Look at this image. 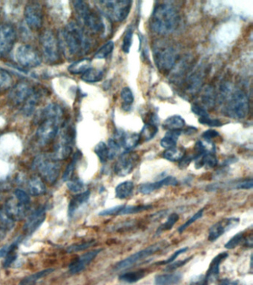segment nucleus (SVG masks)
<instances>
[{
  "mask_svg": "<svg viewBox=\"0 0 253 285\" xmlns=\"http://www.w3.org/2000/svg\"><path fill=\"white\" fill-rule=\"evenodd\" d=\"M60 50L68 58L81 56L89 50L91 41L84 30L77 22H71L59 33Z\"/></svg>",
  "mask_w": 253,
  "mask_h": 285,
  "instance_id": "obj_1",
  "label": "nucleus"
},
{
  "mask_svg": "<svg viewBox=\"0 0 253 285\" xmlns=\"http://www.w3.org/2000/svg\"><path fill=\"white\" fill-rule=\"evenodd\" d=\"M63 117L64 112L57 104H50L42 109L38 118V128L36 133L39 145L45 146L55 139L60 126L63 124Z\"/></svg>",
  "mask_w": 253,
  "mask_h": 285,
  "instance_id": "obj_2",
  "label": "nucleus"
},
{
  "mask_svg": "<svg viewBox=\"0 0 253 285\" xmlns=\"http://www.w3.org/2000/svg\"><path fill=\"white\" fill-rule=\"evenodd\" d=\"M179 13L168 3L158 4L155 8L150 19L151 29L160 34H171L179 25Z\"/></svg>",
  "mask_w": 253,
  "mask_h": 285,
  "instance_id": "obj_3",
  "label": "nucleus"
},
{
  "mask_svg": "<svg viewBox=\"0 0 253 285\" xmlns=\"http://www.w3.org/2000/svg\"><path fill=\"white\" fill-rule=\"evenodd\" d=\"M73 6L80 23L86 26L93 33L101 34L105 32V23L100 13L91 9L86 2L75 1Z\"/></svg>",
  "mask_w": 253,
  "mask_h": 285,
  "instance_id": "obj_4",
  "label": "nucleus"
},
{
  "mask_svg": "<svg viewBox=\"0 0 253 285\" xmlns=\"http://www.w3.org/2000/svg\"><path fill=\"white\" fill-rule=\"evenodd\" d=\"M97 4L98 11L101 14L114 22H122L130 14L132 2L128 0L99 1Z\"/></svg>",
  "mask_w": 253,
  "mask_h": 285,
  "instance_id": "obj_5",
  "label": "nucleus"
},
{
  "mask_svg": "<svg viewBox=\"0 0 253 285\" xmlns=\"http://www.w3.org/2000/svg\"><path fill=\"white\" fill-rule=\"evenodd\" d=\"M33 167L49 184L56 182L60 172V164L53 154H40L34 161Z\"/></svg>",
  "mask_w": 253,
  "mask_h": 285,
  "instance_id": "obj_6",
  "label": "nucleus"
},
{
  "mask_svg": "<svg viewBox=\"0 0 253 285\" xmlns=\"http://www.w3.org/2000/svg\"><path fill=\"white\" fill-rule=\"evenodd\" d=\"M63 125L64 126L62 128L60 138L53 154L58 161L67 159L71 156L75 138V132L73 127L68 123Z\"/></svg>",
  "mask_w": 253,
  "mask_h": 285,
  "instance_id": "obj_7",
  "label": "nucleus"
},
{
  "mask_svg": "<svg viewBox=\"0 0 253 285\" xmlns=\"http://www.w3.org/2000/svg\"><path fill=\"white\" fill-rule=\"evenodd\" d=\"M42 55L47 63L54 64L60 60V48L58 40L50 30H46L40 37Z\"/></svg>",
  "mask_w": 253,
  "mask_h": 285,
  "instance_id": "obj_8",
  "label": "nucleus"
},
{
  "mask_svg": "<svg viewBox=\"0 0 253 285\" xmlns=\"http://www.w3.org/2000/svg\"><path fill=\"white\" fill-rule=\"evenodd\" d=\"M249 100L243 91L237 90L230 96L226 111L229 116L233 118H244L249 112Z\"/></svg>",
  "mask_w": 253,
  "mask_h": 285,
  "instance_id": "obj_9",
  "label": "nucleus"
},
{
  "mask_svg": "<svg viewBox=\"0 0 253 285\" xmlns=\"http://www.w3.org/2000/svg\"><path fill=\"white\" fill-rule=\"evenodd\" d=\"M14 59L19 66L26 68L37 67L41 63L37 50L29 45H19L14 49Z\"/></svg>",
  "mask_w": 253,
  "mask_h": 285,
  "instance_id": "obj_10",
  "label": "nucleus"
},
{
  "mask_svg": "<svg viewBox=\"0 0 253 285\" xmlns=\"http://www.w3.org/2000/svg\"><path fill=\"white\" fill-rule=\"evenodd\" d=\"M177 54L170 46H161L155 51V61L161 72H169L175 66Z\"/></svg>",
  "mask_w": 253,
  "mask_h": 285,
  "instance_id": "obj_11",
  "label": "nucleus"
},
{
  "mask_svg": "<svg viewBox=\"0 0 253 285\" xmlns=\"http://www.w3.org/2000/svg\"><path fill=\"white\" fill-rule=\"evenodd\" d=\"M163 248V244L161 242L156 243L153 245L149 246L143 250H140L132 254L130 256L127 257L125 260L120 261V262L115 265V269L117 270H124L130 268L132 265L138 262L139 261H142L150 255H154L157 252L160 251Z\"/></svg>",
  "mask_w": 253,
  "mask_h": 285,
  "instance_id": "obj_12",
  "label": "nucleus"
},
{
  "mask_svg": "<svg viewBox=\"0 0 253 285\" xmlns=\"http://www.w3.org/2000/svg\"><path fill=\"white\" fill-rule=\"evenodd\" d=\"M35 90L30 83L21 81L11 89L8 98L14 106H23Z\"/></svg>",
  "mask_w": 253,
  "mask_h": 285,
  "instance_id": "obj_13",
  "label": "nucleus"
},
{
  "mask_svg": "<svg viewBox=\"0 0 253 285\" xmlns=\"http://www.w3.org/2000/svg\"><path fill=\"white\" fill-rule=\"evenodd\" d=\"M139 161V156L137 153L125 151L119 157L114 165V172L120 177L130 175L134 170Z\"/></svg>",
  "mask_w": 253,
  "mask_h": 285,
  "instance_id": "obj_14",
  "label": "nucleus"
},
{
  "mask_svg": "<svg viewBox=\"0 0 253 285\" xmlns=\"http://www.w3.org/2000/svg\"><path fill=\"white\" fill-rule=\"evenodd\" d=\"M16 39V31L10 24L0 25V58H5L12 50Z\"/></svg>",
  "mask_w": 253,
  "mask_h": 285,
  "instance_id": "obj_15",
  "label": "nucleus"
},
{
  "mask_svg": "<svg viewBox=\"0 0 253 285\" xmlns=\"http://www.w3.org/2000/svg\"><path fill=\"white\" fill-rule=\"evenodd\" d=\"M26 23L31 29L39 30L42 25L43 15L42 6L37 2H31L26 6L24 12Z\"/></svg>",
  "mask_w": 253,
  "mask_h": 285,
  "instance_id": "obj_16",
  "label": "nucleus"
},
{
  "mask_svg": "<svg viewBox=\"0 0 253 285\" xmlns=\"http://www.w3.org/2000/svg\"><path fill=\"white\" fill-rule=\"evenodd\" d=\"M239 222L240 220L238 218H228L220 220L209 229L208 240L211 242H215L225 232L236 227Z\"/></svg>",
  "mask_w": 253,
  "mask_h": 285,
  "instance_id": "obj_17",
  "label": "nucleus"
},
{
  "mask_svg": "<svg viewBox=\"0 0 253 285\" xmlns=\"http://www.w3.org/2000/svg\"><path fill=\"white\" fill-rule=\"evenodd\" d=\"M101 250H100V249L91 250V251L83 254L79 258L73 261V262L70 264L69 268H69V273L72 275L81 273L97 257V255L101 252Z\"/></svg>",
  "mask_w": 253,
  "mask_h": 285,
  "instance_id": "obj_18",
  "label": "nucleus"
},
{
  "mask_svg": "<svg viewBox=\"0 0 253 285\" xmlns=\"http://www.w3.org/2000/svg\"><path fill=\"white\" fill-rule=\"evenodd\" d=\"M179 182L175 177L169 176L165 177L160 182H155V183H147L143 184L139 187L138 190L140 193L143 195H148V194L153 193L156 190H160L163 187H168V186H174L178 185Z\"/></svg>",
  "mask_w": 253,
  "mask_h": 285,
  "instance_id": "obj_19",
  "label": "nucleus"
},
{
  "mask_svg": "<svg viewBox=\"0 0 253 285\" xmlns=\"http://www.w3.org/2000/svg\"><path fill=\"white\" fill-rule=\"evenodd\" d=\"M45 218V208H40L32 213L28 218L24 229L28 234H32L43 223Z\"/></svg>",
  "mask_w": 253,
  "mask_h": 285,
  "instance_id": "obj_20",
  "label": "nucleus"
},
{
  "mask_svg": "<svg viewBox=\"0 0 253 285\" xmlns=\"http://www.w3.org/2000/svg\"><path fill=\"white\" fill-rule=\"evenodd\" d=\"M228 256L227 252H220L212 260L205 276V279L207 282H212L218 278L219 276L220 265Z\"/></svg>",
  "mask_w": 253,
  "mask_h": 285,
  "instance_id": "obj_21",
  "label": "nucleus"
},
{
  "mask_svg": "<svg viewBox=\"0 0 253 285\" xmlns=\"http://www.w3.org/2000/svg\"><path fill=\"white\" fill-rule=\"evenodd\" d=\"M5 210L15 221L24 217L28 210V206L22 204L18 201H16L15 200L10 199L6 202Z\"/></svg>",
  "mask_w": 253,
  "mask_h": 285,
  "instance_id": "obj_22",
  "label": "nucleus"
},
{
  "mask_svg": "<svg viewBox=\"0 0 253 285\" xmlns=\"http://www.w3.org/2000/svg\"><path fill=\"white\" fill-rule=\"evenodd\" d=\"M120 145L127 151L135 149L140 142V135L137 133H124L119 135Z\"/></svg>",
  "mask_w": 253,
  "mask_h": 285,
  "instance_id": "obj_23",
  "label": "nucleus"
},
{
  "mask_svg": "<svg viewBox=\"0 0 253 285\" xmlns=\"http://www.w3.org/2000/svg\"><path fill=\"white\" fill-rule=\"evenodd\" d=\"M217 164H218V159L214 151H206L201 157L195 160L196 169H200L203 167L212 169V168L216 167Z\"/></svg>",
  "mask_w": 253,
  "mask_h": 285,
  "instance_id": "obj_24",
  "label": "nucleus"
},
{
  "mask_svg": "<svg viewBox=\"0 0 253 285\" xmlns=\"http://www.w3.org/2000/svg\"><path fill=\"white\" fill-rule=\"evenodd\" d=\"M181 273H171L155 276V283L156 285H177L181 282Z\"/></svg>",
  "mask_w": 253,
  "mask_h": 285,
  "instance_id": "obj_25",
  "label": "nucleus"
},
{
  "mask_svg": "<svg viewBox=\"0 0 253 285\" xmlns=\"http://www.w3.org/2000/svg\"><path fill=\"white\" fill-rule=\"evenodd\" d=\"M54 271H55V269L48 268L37 272L34 274L30 275V276L24 277L19 281L18 285H35L40 279L48 276Z\"/></svg>",
  "mask_w": 253,
  "mask_h": 285,
  "instance_id": "obj_26",
  "label": "nucleus"
},
{
  "mask_svg": "<svg viewBox=\"0 0 253 285\" xmlns=\"http://www.w3.org/2000/svg\"><path fill=\"white\" fill-rule=\"evenodd\" d=\"M90 195H91V193H90L89 190H86V191L79 193L73 197L70 201L69 206H68V214H69V216H72L74 212L80 206L88 201L90 198Z\"/></svg>",
  "mask_w": 253,
  "mask_h": 285,
  "instance_id": "obj_27",
  "label": "nucleus"
},
{
  "mask_svg": "<svg viewBox=\"0 0 253 285\" xmlns=\"http://www.w3.org/2000/svg\"><path fill=\"white\" fill-rule=\"evenodd\" d=\"M91 68V60L89 58H83L73 62L70 65L68 71L73 74H83Z\"/></svg>",
  "mask_w": 253,
  "mask_h": 285,
  "instance_id": "obj_28",
  "label": "nucleus"
},
{
  "mask_svg": "<svg viewBox=\"0 0 253 285\" xmlns=\"http://www.w3.org/2000/svg\"><path fill=\"white\" fill-rule=\"evenodd\" d=\"M135 188L133 182L127 180L117 186L115 188V197L118 199L122 200L128 198L132 195Z\"/></svg>",
  "mask_w": 253,
  "mask_h": 285,
  "instance_id": "obj_29",
  "label": "nucleus"
},
{
  "mask_svg": "<svg viewBox=\"0 0 253 285\" xmlns=\"http://www.w3.org/2000/svg\"><path fill=\"white\" fill-rule=\"evenodd\" d=\"M185 126V120L180 115H173L165 120L163 128L168 131H181Z\"/></svg>",
  "mask_w": 253,
  "mask_h": 285,
  "instance_id": "obj_30",
  "label": "nucleus"
},
{
  "mask_svg": "<svg viewBox=\"0 0 253 285\" xmlns=\"http://www.w3.org/2000/svg\"><path fill=\"white\" fill-rule=\"evenodd\" d=\"M181 131H168L161 141V146L164 149H169L175 147Z\"/></svg>",
  "mask_w": 253,
  "mask_h": 285,
  "instance_id": "obj_31",
  "label": "nucleus"
},
{
  "mask_svg": "<svg viewBox=\"0 0 253 285\" xmlns=\"http://www.w3.org/2000/svg\"><path fill=\"white\" fill-rule=\"evenodd\" d=\"M28 188H29V193L34 196H40V195H44L46 192L45 186L38 177H33L31 179L28 185Z\"/></svg>",
  "mask_w": 253,
  "mask_h": 285,
  "instance_id": "obj_32",
  "label": "nucleus"
},
{
  "mask_svg": "<svg viewBox=\"0 0 253 285\" xmlns=\"http://www.w3.org/2000/svg\"><path fill=\"white\" fill-rule=\"evenodd\" d=\"M186 154V149L184 147H173L166 149L163 153V158L169 161H180L184 157Z\"/></svg>",
  "mask_w": 253,
  "mask_h": 285,
  "instance_id": "obj_33",
  "label": "nucleus"
},
{
  "mask_svg": "<svg viewBox=\"0 0 253 285\" xmlns=\"http://www.w3.org/2000/svg\"><path fill=\"white\" fill-rule=\"evenodd\" d=\"M104 74L102 69L91 68L82 75V80L86 83H97L103 79Z\"/></svg>",
  "mask_w": 253,
  "mask_h": 285,
  "instance_id": "obj_34",
  "label": "nucleus"
},
{
  "mask_svg": "<svg viewBox=\"0 0 253 285\" xmlns=\"http://www.w3.org/2000/svg\"><path fill=\"white\" fill-rule=\"evenodd\" d=\"M145 275H146L145 270H137V271L129 272V273H125L120 275L119 276V279H120V281H123V282L132 284V283H135L141 280L145 276Z\"/></svg>",
  "mask_w": 253,
  "mask_h": 285,
  "instance_id": "obj_35",
  "label": "nucleus"
},
{
  "mask_svg": "<svg viewBox=\"0 0 253 285\" xmlns=\"http://www.w3.org/2000/svg\"><path fill=\"white\" fill-rule=\"evenodd\" d=\"M158 132V126L153 123H146L142 128L140 133V141H148L153 139Z\"/></svg>",
  "mask_w": 253,
  "mask_h": 285,
  "instance_id": "obj_36",
  "label": "nucleus"
},
{
  "mask_svg": "<svg viewBox=\"0 0 253 285\" xmlns=\"http://www.w3.org/2000/svg\"><path fill=\"white\" fill-rule=\"evenodd\" d=\"M153 208L151 205H123L121 211L120 212L119 216H124V215L137 214L141 212L146 211Z\"/></svg>",
  "mask_w": 253,
  "mask_h": 285,
  "instance_id": "obj_37",
  "label": "nucleus"
},
{
  "mask_svg": "<svg viewBox=\"0 0 253 285\" xmlns=\"http://www.w3.org/2000/svg\"><path fill=\"white\" fill-rule=\"evenodd\" d=\"M202 102L207 107H213L215 102V92L213 88L208 86L204 89L202 94Z\"/></svg>",
  "mask_w": 253,
  "mask_h": 285,
  "instance_id": "obj_38",
  "label": "nucleus"
},
{
  "mask_svg": "<svg viewBox=\"0 0 253 285\" xmlns=\"http://www.w3.org/2000/svg\"><path fill=\"white\" fill-rule=\"evenodd\" d=\"M114 48V42L112 41V40L108 41L96 52L94 58H97V59H105L110 54H112Z\"/></svg>",
  "mask_w": 253,
  "mask_h": 285,
  "instance_id": "obj_39",
  "label": "nucleus"
},
{
  "mask_svg": "<svg viewBox=\"0 0 253 285\" xmlns=\"http://www.w3.org/2000/svg\"><path fill=\"white\" fill-rule=\"evenodd\" d=\"M179 216L177 213H171L170 216L168 217L167 221L158 228L157 234H161L165 231L170 230L174 224L179 221Z\"/></svg>",
  "mask_w": 253,
  "mask_h": 285,
  "instance_id": "obj_40",
  "label": "nucleus"
},
{
  "mask_svg": "<svg viewBox=\"0 0 253 285\" xmlns=\"http://www.w3.org/2000/svg\"><path fill=\"white\" fill-rule=\"evenodd\" d=\"M94 152L101 163H106L109 160V149L107 144L104 142H99L94 147Z\"/></svg>",
  "mask_w": 253,
  "mask_h": 285,
  "instance_id": "obj_41",
  "label": "nucleus"
},
{
  "mask_svg": "<svg viewBox=\"0 0 253 285\" xmlns=\"http://www.w3.org/2000/svg\"><path fill=\"white\" fill-rule=\"evenodd\" d=\"M133 29L132 27L129 28L124 34L123 40H122V50L124 53L129 54L130 51L131 46L132 44V38H133Z\"/></svg>",
  "mask_w": 253,
  "mask_h": 285,
  "instance_id": "obj_42",
  "label": "nucleus"
},
{
  "mask_svg": "<svg viewBox=\"0 0 253 285\" xmlns=\"http://www.w3.org/2000/svg\"><path fill=\"white\" fill-rule=\"evenodd\" d=\"M13 219L5 210H0V224L6 229H11L14 226Z\"/></svg>",
  "mask_w": 253,
  "mask_h": 285,
  "instance_id": "obj_43",
  "label": "nucleus"
},
{
  "mask_svg": "<svg viewBox=\"0 0 253 285\" xmlns=\"http://www.w3.org/2000/svg\"><path fill=\"white\" fill-rule=\"evenodd\" d=\"M12 84V77L6 70L0 68V90H6Z\"/></svg>",
  "mask_w": 253,
  "mask_h": 285,
  "instance_id": "obj_44",
  "label": "nucleus"
},
{
  "mask_svg": "<svg viewBox=\"0 0 253 285\" xmlns=\"http://www.w3.org/2000/svg\"><path fill=\"white\" fill-rule=\"evenodd\" d=\"M109 149V160L114 159L120 151V145L118 141L114 138L109 140L107 144Z\"/></svg>",
  "mask_w": 253,
  "mask_h": 285,
  "instance_id": "obj_45",
  "label": "nucleus"
},
{
  "mask_svg": "<svg viewBox=\"0 0 253 285\" xmlns=\"http://www.w3.org/2000/svg\"><path fill=\"white\" fill-rule=\"evenodd\" d=\"M244 234V231H242V232H239L238 234H237L236 235L233 236V237L225 244V248L228 249V250H233V249L236 248V247H238V245L242 243L245 237Z\"/></svg>",
  "mask_w": 253,
  "mask_h": 285,
  "instance_id": "obj_46",
  "label": "nucleus"
},
{
  "mask_svg": "<svg viewBox=\"0 0 253 285\" xmlns=\"http://www.w3.org/2000/svg\"><path fill=\"white\" fill-rule=\"evenodd\" d=\"M120 97L122 101H123V108L124 107H130L132 103H133L134 95L132 90L129 87H125L122 89L120 92Z\"/></svg>",
  "mask_w": 253,
  "mask_h": 285,
  "instance_id": "obj_47",
  "label": "nucleus"
},
{
  "mask_svg": "<svg viewBox=\"0 0 253 285\" xmlns=\"http://www.w3.org/2000/svg\"><path fill=\"white\" fill-rule=\"evenodd\" d=\"M67 187L70 191L73 193H83L85 189V185L83 182L79 179H73V180H68L67 182Z\"/></svg>",
  "mask_w": 253,
  "mask_h": 285,
  "instance_id": "obj_48",
  "label": "nucleus"
},
{
  "mask_svg": "<svg viewBox=\"0 0 253 285\" xmlns=\"http://www.w3.org/2000/svg\"><path fill=\"white\" fill-rule=\"evenodd\" d=\"M81 154L80 153H76L75 156H73V161L68 164V167L65 169L64 173H63V180H68L71 178V175H72L73 170H74L75 164H76L77 161L79 160L80 157H81Z\"/></svg>",
  "mask_w": 253,
  "mask_h": 285,
  "instance_id": "obj_49",
  "label": "nucleus"
},
{
  "mask_svg": "<svg viewBox=\"0 0 253 285\" xmlns=\"http://www.w3.org/2000/svg\"><path fill=\"white\" fill-rule=\"evenodd\" d=\"M94 241H90V242H83V243L72 244L67 248L66 251L69 253L82 251V250L89 248L91 246L94 245Z\"/></svg>",
  "mask_w": 253,
  "mask_h": 285,
  "instance_id": "obj_50",
  "label": "nucleus"
},
{
  "mask_svg": "<svg viewBox=\"0 0 253 285\" xmlns=\"http://www.w3.org/2000/svg\"><path fill=\"white\" fill-rule=\"evenodd\" d=\"M204 211V208L203 209L199 210V211H197V213H196L193 216H192V217L189 218V219L188 220L185 224H184L182 226H180V227L179 228V232H180V234L184 232V231L185 230V229H187V227H189V226H190L191 224H192L194 222H195L197 220L200 219V218H201L202 216H203Z\"/></svg>",
  "mask_w": 253,
  "mask_h": 285,
  "instance_id": "obj_51",
  "label": "nucleus"
},
{
  "mask_svg": "<svg viewBox=\"0 0 253 285\" xmlns=\"http://www.w3.org/2000/svg\"><path fill=\"white\" fill-rule=\"evenodd\" d=\"M188 250H189V248H188V247H184V248L179 249V250H177V251L174 252V253H173L172 255H171L169 258H167V260L165 261H162V262H159V263H158H158H157V265H169V264L174 262V261L176 260V258H177L180 255H181V254L184 253V252H187Z\"/></svg>",
  "mask_w": 253,
  "mask_h": 285,
  "instance_id": "obj_52",
  "label": "nucleus"
},
{
  "mask_svg": "<svg viewBox=\"0 0 253 285\" xmlns=\"http://www.w3.org/2000/svg\"><path fill=\"white\" fill-rule=\"evenodd\" d=\"M15 196L18 201L20 202L22 204L29 206L31 202L30 197L23 190H16L15 191Z\"/></svg>",
  "mask_w": 253,
  "mask_h": 285,
  "instance_id": "obj_53",
  "label": "nucleus"
},
{
  "mask_svg": "<svg viewBox=\"0 0 253 285\" xmlns=\"http://www.w3.org/2000/svg\"><path fill=\"white\" fill-rule=\"evenodd\" d=\"M199 123L203 125H207V126L212 127L221 126L222 123L218 119H211L210 117H204V118H199Z\"/></svg>",
  "mask_w": 253,
  "mask_h": 285,
  "instance_id": "obj_54",
  "label": "nucleus"
},
{
  "mask_svg": "<svg viewBox=\"0 0 253 285\" xmlns=\"http://www.w3.org/2000/svg\"><path fill=\"white\" fill-rule=\"evenodd\" d=\"M123 205H119V206H114V208H109L103 210L99 213V216H119L120 212L121 211Z\"/></svg>",
  "mask_w": 253,
  "mask_h": 285,
  "instance_id": "obj_55",
  "label": "nucleus"
},
{
  "mask_svg": "<svg viewBox=\"0 0 253 285\" xmlns=\"http://www.w3.org/2000/svg\"><path fill=\"white\" fill-rule=\"evenodd\" d=\"M18 243H19V239L16 241V242H13V243L10 244V245H6L3 247V248L0 250V258L6 257V255H8V254L11 253V252H14Z\"/></svg>",
  "mask_w": 253,
  "mask_h": 285,
  "instance_id": "obj_56",
  "label": "nucleus"
},
{
  "mask_svg": "<svg viewBox=\"0 0 253 285\" xmlns=\"http://www.w3.org/2000/svg\"><path fill=\"white\" fill-rule=\"evenodd\" d=\"M192 258V256H190L189 258H185L184 260L172 262V263L169 264V266H167V268H166V270H167V271H174V270H177L178 268L184 266Z\"/></svg>",
  "mask_w": 253,
  "mask_h": 285,
  "instance_id": "obj_57",
  "label": "nucleus"
},
{
  "mask_svg": "<svg viewBox=\"0 0 253 285\" xmlns=\"http://www.w3.org/2000/svg\"><path fill=\"white\" fill-rule=\"evenodd\" d=\"M253 187L252 179H246V180H242L239 182L235 186L234 188L237 190H251Z\"/></svg>",
  "mask_w": 253,
  "mask_h": 285,
  "instance_id": "obj_58",
  "label": "nucleus"
},
{
  "mask_svg": "<svg viewBox=\"0 0 253 285\" xmlns=\"http://www.w3.org/2000/svg\"><path fill=\"white\" fill-rule=\"evenodd\" d=\"M192 111L193 113H195L196 115H198L200 118L209 116L206 109L199 105V104H194L192 107Z\"/></svg>",
  "mask_w": 253,
  "mask_h": 285,
  "instance_id": "obj_59",
  "label": "nucleus"
},
{
  "mask_svg": "<svg viewBox=\"0 0 253 285\" xmlns=\"http://www.w3.org/2000/svg\"><path fill=\"white\" fill-rule=\"evenodd\" d=\"M218 136H219V133L215 131V130L212 129L207 130V131L204 132L203 134H202V138L205 141H208V142H210L212 139L217 138Z\"/></svg>",
  "mask_w": 253,
  "mask_h": 285,
  "instance_id": "obj_60",
  "label": "nucleus"
},
{
  "mask_svg": "<svg viewBox=\"0 0 253 285\" xmlns=\"http://www.w3.org/2000/svg\"><path fill=\"white\" fill-rule=\"evenodd\" d=\"M16 257H17V255H16V254L14 252L8 254V255L6 256V260L4 261V263H3V267H4L5 268H7L8 267L11 266L13 262L16 260Z\"/></svg>",
  "mask_w": 253,
  "mask_h": 285,
  "instance_id": "obj_61",
  "label": "nucleus"
},
{
  "mask_svg": "<svg viewBox=\"0 0 253 285\" xmlns=\"http://www.w3.org/2000/svg\"><path fill=\"white\" fill-rule=\"evenodd\" d=\"M244 245L245 247H248V248H252V244H253V236L252 232L244 237Z\"/></svg>",
  "mask_w": 253,
  "mask_h": 285,
  "instance_id": "obj_62",
  "label": "nucleus"
},
{
  "mask_svg": "<svg viewBox=\"0 0 253 285\" xmlns=\"http://www.w3.org/2000/svg\"><path fill=\"white\" fill-rule=\"evenodd\" d=\"M190 285H208V282L206 281L205 276H200L195 279L192 280Z\"/></svg>",
  "mask_w": 253,
  "mask_h": 285,
  "instance_id": "obj_63",
  "label": "nucleus"
},
{
  "mask_svg": "<svg viewBox=\"0 0 253 285\" xmlns=\"http://www.w3.org/2000/svg\"><path fill=\"white\" fill-rule=\"evenodd\" d=\"M218 285H238V281H232L229 278H223L220 280Z\"/></svg>",
  "mask_w": 253,
  "mask_h": 285,
  "instance_id": "obj_64",
  "label": "nucleus"
}]
</instances>
